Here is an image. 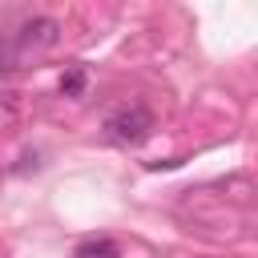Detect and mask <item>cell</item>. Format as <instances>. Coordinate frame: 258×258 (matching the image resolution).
<instances>
[{"label":"cell","mask_w":258,"mask_h":258,"mask_svg":"<svg viewBox=\"0 0 258 258\" xmlns=\"http://www.w3.org/2000/svg\"><path fill=\"white\" fill-rule=\"evenodd\" d=\"M56 40H60V24L52 16H32L16 32V48L20 52H28V48H52Z\"/></svg>","instance_id":"cell-2"},{"label":"cell","mask_w":258,"mask_h":258,"mask_svg":"<svg viewBox=\"0 0 258 258\" xmlns=\"http://www.w3.org/2000/svg\"><path fill=\"white\" fill-rule=\"evenodd\" d=\"M81 93H85V69L73 64V69L60 77V97H81Z\"/></svg>","instance_id":"cell-4"},{"label":"cell","mask_w":258,"mask_h":258,"mask_svg":"<svg viewBox=\"0 0 258 258\" xmlns=\"http://www.w3.org/2000/svg\"><path fill=\"white\" fill-rule=\"evenodd\" d=\"M73 258H121V246L109 238V234H93V238H81Z\"/></svg>","instance_id":"cell-3"},{"label":"cell","mask_w":258,"mask_h":258,"mask_svg":"<svg viewBox=\"0 0 258 258\" xmlns=\"http://www.w3.org/2000/svg\"><path fill=\"white\" fill-rule=\"evenodd\" d=\"M8 69H12V52H8V48H0V73H8Z\"/></svg>","instance_id":"cell-5"},{"label":"cell","mask_w":258,"mask_h":258,"mask_svg":"<svg viewBox=\"0 0 258 258\" xmlns=\"http://www.w3.org/2000/svg\"><path fill=\"white\" fill-rule=\"evenodd\" d=\"M149 133H153V113L141 101H129L105 117V137L113 145H141Z\"/></svg>","instance_id":"cell-1"}]
</instances>
